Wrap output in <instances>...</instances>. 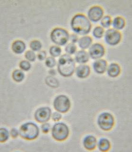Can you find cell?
Listing matches in <instances>:
<instances>
[{
    "mask_svg": "<svg viewBox=\"0 0 132 152\" xmlns=\"http://www.w3.org/2000/svg\"><path fill=\"white\" fill-rule=\"evenodd\" d=\"M53 107L55 110L60 113H67L70 109L71 102L67 96L58 95L54 100Z\"/></svg>",
    "mask_w": 132,
    "mask_h": 152,
    "instance_id": "6",
    "label": "cell"
},
{
    "mask_svg": "<svg viewBox=\"0 0 132 152\" xmlns=\"http://www.w3.org/2000/svg\"><path fill=\"white\" fill-rule=\"evenodd\" d=\"M77 42L79 47L84 50L88 48L91 45L92 39L89 36H84L79 39Z\"/></svg>",
    "mask_w": 132,
    "mask_h": 152,
    "instance_id": "18",
    "label": "cell"
},
{
    "mask_svg": "<svg viewBox=\"0 0 132 152\" xmlns=\"http://www.w3.org/2000/svg\"><path fill=\"white\" fill-rule=\"evenodd\" d=\"M97 121L99 128L105 131L112 129L114 125V118L112 114L108 112H104L100 114Z\"/></svg>",
    "mask_w": 132,
    "mask_h": 152,
    "instance_id": "7",
    "label": "cell"
},
{
    "mask_svg": "<svg viewBox=\"0 0 132 152\" xmlns=\"http://www.w3.org/2000/svg\"><path fill=\"white\" fill-rule=\"evenodd\" d=\"M104 33V30L103 28L100 26H96L94 28L93 30V34L96 38H102Z\"/></svg>",
    "mask_w": 132,
    "mask_h": 152,
    "instance_id": "27",
    "label": "cell"
},
{
    "mask_svg": "<svg viewBox=\"0 0 132 152\" xmlns=\"http://www.w3.org/2000/svg\"><path fill=\"white\" fill-rule=\"evenodd\" d=\"M70 26L74 32L80 35H85L89 33L92 24L89 19L85 15L77 13L72 18Z\"/></svg>",
    "mask_w": 132,
    "mask_h": 152,
    "instance_id": "1",
    "label": "cell"
},
{
    "mask_svg": "<svg viewBox=\"0 0 132 152\" xmlns=\"http://www.w3.org/2000/svg\"><path fill=\"white\" fill-rule=\"evenodd\" d=\"M97 145L99 150L101 152H107L111 148V143L109 140L106 138H101Z\"/></svg>",
    "mask_w": 132,
    "mask_h": 152,
    "instance_id": "19",
    "label": "cell"
},
{
    "mask_svg": "<svg viewBox=\"0 0 132 152\" xmlns=\"http://www.w3.org/2000/svg\"><path fill=\"white\" fill-rule=\"evenodd\" d=\"M104 10L101 6L94 5L91 7L88 12V19L93 22H96L102 18Z\"/></svg>",
    "mask_w": 132,
    "mask_h": 152,
    "instance_id": "11",
    "label": "cell"
},
{
    "mask_svg": "<svg viewBox=\"0 0 132 152\" xmlns=\"http://www.w3.org/2000/svg\"><path fill=\"white\" fill-rule=\"evenodd\" d=\"M83 145L86 149L88 151H92L95 149L97 146V140L93 135H87L84 139Z\"/></svg>",
    "mask_w": 132,
    "mask_h": 152,
    "instance_id": "12",
    "label": "cell"
},
{
    "mask_svg": "<svg viewBox=\"0 0 132 152\" xmlns=\"http://www.w3.org/2000/svg\"><path fill=\"white\" fill-rule=\"evenodd\" d=\"M51 118L53 121L58 122V121H60L61 119L62 115L60 112H55L51 115Z\"/></svg>",
    "mask_w": 132,
    "mask_h": 152,
    "instance_id": "33",
    "label": "cell"
},
{
    "mask_svg": "<svg viewBox=\"0 0 132 152\" xmlns=\"http://www.w3.org/2000/svg\"><path fill=\"white\" fill-rule=\"evenodd\" d=\"M107 73L111 77H116L118 76L121 72L120 66L116 63H112L107 66Z\"/></svg>",
    "mask_w": 132,
    "mask_h": 152,
    "instance_id": "17",
    "label": "cell"
},
{
    "mask_svg": "<svg viewBox=\"0 0 132 152\" xmlns=\"http://www.w3.org/2000/svg\"><path fill=\"white\" fill-rule=\"evenodd\" d=\"M89 54L86 50H80L76 52L75 59L77 63L81 64H85L89 61Z\"/></svg>",
    "mask_w": 132,
    "mask_h": 152,
    "instance_id": "15",
    "label": "cell"
},
{
    "mask_svg": "<svg viewBox=\"0 0 132 152\" xmlns=\"http://www.w3.org/2000/svg\"><path fill=\"white\" fill-rule=\"evenodd\" d=\"M49 52L53 57H58L61 53V49L60 47L53 45L50 48Z\"/></svg>",
    "mask_w": 132,
    "mask_h": 152,
    "instance_id": "24",
    "label": "cell"
},
{
    "mask_svg": "<svg viewBox=\"0 0 132 152\" xmlns=\"http://www.w3.org/2000/svg\"><path fill=\"white\" fill-rule=\"evenodd\" d=\"M39 134L38 126L32 122H27L20 126L19 135L25 140L32 141L37 138Z\"/></svg>",
    "mask_w": 132,
    "mask_h": 152,
    "instance_id": "3",
    "label": "cell"
},
{
    "mask_svg": "<svg viewBox=\"0 0 132 152\" xmlns=\"http://www.w3.org/2000/svg\"><path fill=\"white\" fill-rule=\"evenodd\" d=\"M112 25L116 30H121L125 27V19L121 16L115 17L112 21Z\"/></svg>",
    "mask_w": 132,
    "mask_h": 152,
    "instance_id": "20",
    "label": "cell"
},
{
    "mask_svg": "<svg viewBox=\"0 0 132 152\" xmlns=\"http://www.w3.org/2000/svg\"><path fill=\"white\" fill-rule=\"evenodd\" d=\"M10 133L6 128L1 127L0 129V141L1 142H4L8 140Z\"/></svg>",
    "mask_w": 132,
    "mask_h": 152,
    "instance_id": "23",
    "label": "cell"
},
{
    "mask_svg": "<svg viewBox=\"0 0 132 152\" xmlns=\"http://www.w3.org/2000/svg\"><path fill=\"white\" fill-rule=\"evenodd\" d=\"M75 72L77 77L85 78L88 77L90 73V68L86 64H81L75 69Z\"/></svg>",
    "mask_w": 132,
    "mask_h": 152,
    "instance_id": "14",
    "label": "cell"
},
{
    "mask_svg": "<svg viewBox=\"0 0 132 152\" xmlns=\"http://www.w3.org/2000/svg\"><path fill=\"white\" fill-rule=\"evenodd\" d=\"M69 134V128L64 123H56L51 129L52 137L57 141H64L68 138Z\"/></svg>",
    "mask_w": 132,
    "mask_h": 152,
    "instance_id": "4",
    "label": "cell"
},
{
    "mask_svg": "<svg viewBox=\"0 0 132 152\" xmlns=\"http://www.w3.org/2000/svg\"><path fill=\"white\" fill-rule=\"evenodd\" d=\"M25 57L27 61L34 62L36 59V55L34 51L32 50H29L25 52Z\"/></svg>",
    "mask_w": 132,
    "mask_h": 152,
    "instance_id": "30",
    "label": "cell"
},
{
    "mask_svg": "<svg viewBox=\"0 0 132 152\" xmlns=\"http://www.w3.org/2000/svg\"><path fill=\"white\" fill-rule=\"evenodd\" d=\"M30 47L33 51H39L42 49V43L39 40L34 39L30 42Z\"/></svg>",
    "mask_w": 132,
    "mask_h": 152,
    "instance_id": "25",
    "label": "cell"
},
{
    "mask_svg": "<svg viewBox=\"0 0 132 152\" xmlns=\"http://www.w3.org/2000/svg\"><path fill=\"white\" fill-rule=\"evenodd\" d=\"M93 67L94 70L97 73H104L107 69V62L105 59L102 58L96 59L93 63Z\"/></svg>",
    "mask_w": 132,
    "mask_h": 152,
    "instance_id": "13",
    "label": "cell"
},
{
    "mask_svg": "<svg viewBox=\"0 0 132 152\" xmlns=\"http://www.w3.org/2000/svg\"><path fill=\"white\" fill-rule=\"evenodd\" d=\"M69 39H70L71 42L75 43L77 42V41L79 40V38H78L77 35L75 33H72V34L69 35Z\"/></svg>",
    "mask_w": 132,
    "mask_h": 152,
    "instance_id": "36",
    "label": "cell"
},
{
    "mask_svg": "<svg viewBox=\"0 0 132 152\" xmlns=\"http://www.w3.org/2000/svg\"><path fill=\"white\" fill-rule=\"evenodd\" d=\"M101 25L105 28H108L112 24V19L109 15H106L101 18L100 20Z\"/></svg>",
    "mask_w": 132,
    "mask_h": 152,
    "instance_id": "26",
    "label": "cell"
},
{
    "mask_svg": "<svg viewBox=\"0 0 132 152\" xmlns=\"http://www.w3.org/2000/svg\"><path fill=\"white\" fill-rule=\"evenodd\" d=\"M10 135L12 138H16L19 135V131L15 128H12L10 131Z\"/></svg>",
    "mask_w": 132,
    "mask_h": 152,
    "instance_id": "35",
    "label": "cell"
},
{
    "mask_svg": "<svg viewBox=\"0 0 132 152\" xmlns=\"http://www.w3.org/2000/svg\"><path fill=\"white\" fill-rule=\"evenodd\" d=\"M26 44L23 40H15L13 42L12 45V51L15 52V53L20 54L23 53L26 49Z\"/></svg>",
    "mask_w": 132,
    "mask_h": 152,
    "instance_id": "16",
    "label": "cell"
},
{
    "mask_svg": "<svg viewBox=\"0 0 132 152\" xmlns=\"http://www.w3.org/2000/svg\"><path fill=\"white\" fill-rule=\"evenodd\" d=\"M50 39L55 44L64 45L69 40V34L67 30L61 27L54 28L50 33Z\"/></svg>",
    "mask_w": 132,
    "mask_h": 152,
    "instance_id": "5",
    "label": "cell"
},
{
    "mask_svg": "<svg viewBox=\"0 0 132 152\" xmlns=\"http://www.w3.org/2000/svg\"><path fill=\"white\" fill-rule=\"evenodd\" d=\"M75 69V61L70 55L64 54L61 56L58 63V70L61 76L64 77L72 76Z\"/></svg>",
    "mask_w": 132,
    "mask_h": 152,
    "instance_id": "2",
    "label": "cell"
},
{
    "mask_svg": "<svg viewBox=\"0 0 132 152\" xmlns=\"http://www.w3.org/2000/svg\"><path fill=\"white\" fill-rule=\"evenodd\" d=\"M104 38L106 43L114 46L120 42L122 38L121 33L115 28H108L105 32Z\"/></svg>",
    "mask_w": 132,
    "mask_h": 152,
    "instance_id": "8",
    "label": "cell"
},
{
    "mask_svg": "<svg viewBox=\"0 0 132 152\" xmlns=\"http://www.w3.org/2000/svg\"><path fill=\"white\" fill-rule=\"evenodd\" d=\"M12 77L16 82H21L25 77V74L22 70L17 69L13 71Z\"/></svg>",
    "mask_w": 132,
    "mask_h": 152,
    "instance_id": "21",
    "label": "cell"
},
{
    "mask_svg": "<svg viewBox=\"0 0 132 152\" xmlns=\"http://www.w3.org/2000/svg\"><path fill=\"white\" fill-rule=\"evenodd\" d=\"M65 50L68 54L72 55L76 52L77 47L75 43L70 42L66 46Z\"/></svg>",
    "mask_w": 132,
    "mask_h": 152,
    "instance_id": "28",
    "label": "cell"
},
{
    "mask_svg": "<svg viewBox=\"0 0 132 152\" xmlns=\"http://www.w3.org/2000/svg\"><path fill=\"white\" fill-rule=\"evenodd\" d=\"M51 115V110L49 107H41L38 108L35 112V119L39 123H44L49 121Z\"/></svg>",
    "mask_w": 132,
    "mask_h": 152,
    "instance_id": "9",
    "label": "cell"
},
{
    "mask_svg": "<svg viewBox=\"0 0 132 152\" xmlns=\"http://www.w3.org/2000/svg\"><path fill=\"white\" fill-rule=\"evenodd\" d=\"M50 125L48 123H44L42 125L41 129H42V132L44 134H47L50 132Z\"/></svg>",
    "mask_w": 132,
    "mask_h": 152,
    "instance_id": "32",
    "label": "cell"
},
{
    "mask_svg": "<svg viewBox=\"0 0 132 152\" xmlns=\"http://www.w3.org/2000/svg\"><path fill=\"white\" fill-rule=\"evenodd\" d=\"M105 49L103 45L99 43H95L91 45L89 49V55L92 58H101L105 55Z\"/></svg>",
    "mask_w": 132,
    "mask_h": 152,
    "instance_id": "10",
    "label": "cell"
},
{
    "mask_svg": "<svg viewBox=\"0 0 132 152\" xmlns=\"http://www.w3.org/2000/svg\"><path fill=\"white\" fill-rule=\"evenodd\" d=\"M45 82L47 85L51 88H57L59 86L58 80L53 76L47 77L45 78Z\"/></svg>",
    "mask_w": 132,
    "mask_h": 152,
    "instance_id": "22",
    "label": "cell"
},
{
    "mask_svg": "<svg viewBox=\"0 0 132 152\" xmlns=\"http://www.w3.org/2000/svg\"><path fill=\"white\" fill-rule=\"evenodd\" d=\"M19 66L22 70L28 71L31 68V64L30 63L29 61L23 60L20 62Z\"/></svg>",
    "mask_w": 132,
    "mask_h": 152,
    "instance_id": "29",
    "label": "cell"
},
{
    "mask_svg": "<svg viewBox=\"0 0 132 152\" xmlns=\"http://www.w3.org/2000/svg\"><path fill=\"white\" fill-rule=\"evenodd\" d=\"M45 63L46 66L49 67V68H53L56 65V59L53 57H47L46 58Z\"/></svg>",
    "mask_w": 132,
    "mask_h": 152,
    "instance_id": "31",
    "label": "cell"
},
{
    "mask_svg": "<svg viewBox=\"0 0 132 152\" xmlns=\"http://www.w3.org/2000/svg\"><path fill=\"white\" fill-rule=\"evenodd\" d=\"M49 73L50 74L51 76H54V75H55L56 74V71L53 69H51L49 71Z\"/></svg>",
    "mask_w": 132,
    "mask_h": 152,
    "instance_id": "37",
    "label": "cell"
},
{
    "mask_svg": "<svg viewBox=\"0 0 132 152\" xmlns=\"http://www.w3.org/2000/svg\"><path fill=\"white\" fill-rule=\"evenodd\" d=\"M47 54L45 50H41L39 52L37 57L39 61H42L46 58Z\"/></svg>",
    "mask_w": 132,
    "mask_h": 152,
    "instance_id": "34",
    "label": "cell"
}]
</instances>
